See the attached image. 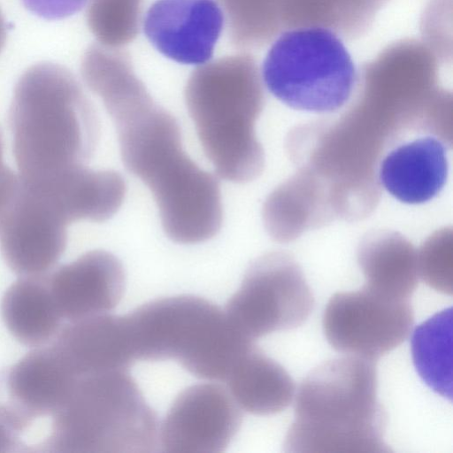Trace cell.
I'll return each mask as SVG.
<instances>
[{"instance_id": "23", "label": "cell", "mask_w": 453, "mask_h": 453, "mask_svg": "<svg viewBox=\"0 0 453 453\" xmlns=\"http://www.w3.org/2000/svg\"><path fill=\"white\" fill-rule=\"evenodd\" d=\"M233 46L256 50L270 42L280 28V0H217Z\"/></svg>"}, {"instance_id": "18", "label": "cell", "mask_w": 453, "mask_h": 453, "mask_svg": "<svg viewBox=\"0 0 453 453\" xmlns=\"http://www.w3.org/2000/svg\"><path fill=\"white\" fill-rule=\"evenodd\" d=\"M225 380L238 406L253 415L281 412L290 405L296 391L284 367L254 344L239 357Z\"/></svg>"}, {"instance_id": "24", "label": "cell", "mask_w": 453, "mask_h": 453, "mask_svg": "<svg viewBox=\"0 0 453 453\" xmlns=\"http://www.w3.org/2000/svg\"><path fill=\"white\" fill-rule=\"evenodd\" d=\"M33 14L48 20L68 18L81 11L89 0H21Z\"/></svg>"}, {"instance_id": "6", "label": "cell", "mask_w": 453, "mask_h": 453, "mask_svg": "<svg viewBox=\"0 0 453 453\" xmlns=\"http://www.w3.org/2000/svg\"><path fill=\"white\" fill-rule=\"evenodd\" d=\"M43 446L64 453H150L158 421L128 370L78 377Z\"/></svg>"}, {"instance_id": "25", "label": "cell", "mask_w": 453, "mask_h": 453, "mask_svg": "<svg viewBox=\"0 0 453 453\" xmlns=\"http://www.w3.org/2000/svg\"><path fill=\"white\" fill-rule=\"evenodd\" d=\"M19 179L5 165L0 166V222L16 191Z\"/></svg>"}, {"instance_id": "8", "label": "cell", "mask_w": 453, "mask_h": 453, "mask_svg": "<svg viewBox=\"0 0 453 453\" xmlns=\"http://www.w3.org/2000/svg\"><path fill=\"white\" fill-rule=\"evenodd\" d=\"M313 307V295L300 268L286 257L271 254L248 268L225 312L240 333L254 341L300 326Z\"/></svg>"}, {"instance_id": "2", "label": "cell", "mask_w": 453, "mask_h": 453, "mask_svg": "<svg viewBox=\"0 0 453 453\" xmlns=\"http://www.w3.org/2000/svg\"><path fill=\"white\" fill-rule=\"evenodd\" d=\"M19 178L35 182L83 166L99 135L95 108L65 66L41 62L18 80L9 111Z\"/></svg>"}, {"instance_id": "5", "label": "cell", "mask_w": 453, "mask_h": 453, "mask_svg": "<svg viewBox=\"0 0 453 453\" xmlns=\"http://www.w3.org/2000/svg\"><path fill=\"white\" fill-rule=\"evenodd\" d=\"M125 318L134 360H176L199 379L225 380L253 344L225 311L196 296L156 299Z\"/></svg>"}, {"instance_id": "16", "label": "cell", "mask_w": 453, "mask_h": 453, "mask_svg": "<svg viewBox=\"0 0 453 453\" xmlns=\"http://www.w3.org/2000/svg\"><path fill=\"white\" fill-rule=\"evenodd\" d=\"M51 344L78 377L128 370L134 362L125 316L104 313L68 322Z\"/></svg>"}, {"instance_id": "4", "label": "cell", "mask_w": 453, "mask_h": 453, "mask_svg": "<svg viewBox=\"0 0 453 453\" xmlns=\"http://www.w3.org/2000/svg\"><path fill=\"white\" fill-rule=\"evenodd\" d=\"M261 74L248 53L218 58L191 73L185 101L203 150L230 181L253 178L261 165L254 124L263 103Z\"/></svg>"}, {"instance_id": "14", "label": "cell", "mask_w": 453, "mask_h": 453, "mask_svg": "<svg viewBox=\"0 0 453 453\" xmlns=\"http://www.w3.org/2000/svg\"><path fill=\"white\" fill-rule=\"evenodd\" d=\"M56 307L68 322L106 313L120 302L126 275L111 253L92 250L47 274Z\"/></svg>"}, {"instance_id": "11", "label": "cell", "mask_w": 453, "mask_h": 453, "mask_svg": "<svg viewBox=\"0 0 453 453\" xmlns=\"http://www.w3.org/2000/svg\"><path fill=\"white\" fill-rule=\"evenodd\" d=\"M77 379L52 344L38 347L0 372V422L19 438L61 409Z\"/></svg>"}, {"instance_id": "1", "label": "cell", "mask_w": 453, "mask_h": 453, "mask_svg": "<svg viewBox=\"0 0 453 453\" xmlns=\"http://www.w3.org/2000/svg\"><path fill=\"white\" fill-rule=\"evenodd\" d=\"M81 72L116 127L125 166L153 194L167 236L184 244L213 237L222 223L219 184L185 152L178 122L152 99L129 56L97 49Z\"/></svg>"}, {"instance_id": "3", "label": "cell", "mask_w": 453, "mask_h": 453, "mask_svg": "<svg viewBox=\"0 0 453 453\" xmlns=\"http://www.w3.org/2000/svg\"><path fill=\"white\" fill-rule=\"evenodd\" d=\"M284 451L388 453L374 360L349 356L311 371L299 386Z\"/></svg>"}, {"instance_id": "27", "label": "cell", "mask_w": 453, "mask_h": 453, "mask_svg": "<svg viewBox=\"0 0 453 453\" xmlns=\"http://www.w3.org/2000/svg\"><path fill=\"white\" fill-rule=\"evenodd\" d=\"M6 41V25L3 13L0 10V52L3 50Z\"/></svg>"}, {"instance_id": "7", "label": "cell", "mask_w": 453, "mask_h": 453, "mask_svg": "<svg viewBox=\"0 0 453 453\" xmlns=\"http://www.w3.org/2000/svg\"><path fill=\"white\" fill-rule=\"evenodd\" d=\"M260 74L267 90L282 104L318 114L344 107L358 79L342 38L319 27L280 33L264 58Z\"/></svg>"}, {"instance_id": "22", "label": "cell", "mask_w": 453, "mask_h": 453, "mask_svg": "<svg viewBox=\"0 0 453 453\" xmlns=\"http://www.w3.org/2000/svg\"><path fill=\"white\" fill-rule=\"evenodd\" d=\"M360 264L368 288L387 297L409 300L418 285L412 252L403 246L370 248L361 254Z\"/></svg>"}, {"instance_id": "26", "label": "cell", "mask_w": 453, "mask_h": 453, "mask_svg": "<svg viewBox=\"0 0 453 453\" xmlns=\"http://www.w3.org/2000/svg\"><path fill=\"white\" fill-rule=\"evenodd\" d=\"M18 446L19 438L0 422V453L15 450Z\"/></svg>"}, {"instance_id": "10", "label": "cell", "mask_w": 453, "mask_h": 453, "mask_svg": "<svg viewBox=\"0 0 453 453\" xmlns=\"http://www.w3.org/2000/svg\"><path fill=\"white\" fill-rule=\"evenodd\" d=\"M68 225L44 196L19 180L0 222L5 263L21 277L47 273L65 252Z\"/></svg>"}, {"instance_id": "19", "label": "cell", "mask_w": 453, "mask_h": 453, "mask_svg": "<svg viewBox=\"0 0 453 453\" xmlns=\"http://www.w3.org/2000/svg\"><path fill=\"white\" fill-rule=\"evenodd\" d=\"M1 313L10 333L30 347L46 346L64 326L46 273L21 277L14 282L3 296Z\"/></svg>"}, {"instance_id": "12", "label": "cell", "mask_w": 453, "mask_h": 453, "mask_svg": "<svg viewBox=\"0 0 453 453\" xmlns=\"http://www.w3.org/2000/svg\"><path fill=\"white\" fill-rule=\"evenodd\" d=\"M242 415L230 392L216 383L188 387L174 399L158 431L166 453L223 452L241 427Z\"/></svg>"}, {"instance_id": "28", "label": "cell", "mask_w": 453, "mask_h": 453, "mask_svg": "<svg viewBox=\"0 0 453 453\" xmlns=\"http://www.w3.org/2000/svg\"><path fill=\"white\" fill-rule=\"evenodd\" d=\"M4 165L3 162V141L0 134V166Z\"/></svg>"}, {"instance_id": "20", "label": "cell", "mask_w": 453, "mask_h": 453, "mask_svg": "<svg viewBox=\"0 0 453 453\" xmlns=\"http://www.w3.org/2000/svg\"><path fill=\"white\" fill-rule=\"evenodd\" d=\"M451 308L435 314L413 333L411 352L423 380L451 400Z\"/></svg>"}, {"instance_id": "17", "label": "cell", "mask_w": 453, "mask_h": 453, "mask_svg": "<svg viewBox=\"0 0 453 453\" xmlns=\"http://www.w3.org/2000/svg\"><path fill=\"white\" fill-rule=\"evenodd\" d=\"M25 183L46 196L69 224L108 219L122 204L127 190L119 173L96 171L86 165L50 180Z\"/></svg>"}, {"instance_id": "13", "label": "cell", "mask_w": 453, "mask_h": 453, "mask_svg": "<svg viewBox=\"0 0 453 453\" xmlns=\"http://www.w3.org/2000/svg\"><path fill=\"white\" fill-rule=\"evenodd\" d=\"M224 24L216 0H156L142 27L149 42L165 58L202 65L212 58Z\"/></svg>"}, {"instance_id": "9", "label": "cell", "mask_w": 453, "mask_h": 453, "mask_svg": "<svg viewBox=\"0 0 453 453\" xmlns=\"http://www.w3.org/2000/svg\"><path fill=\"white\" fill-rule=\"evenodd\" d=\"M413 324L409 300L387 297L365 286L334 294L322 319L325 336L335 350L374 361L402 344Z\"/></svg>"}, {"instance_id": "15", "label": "cell", "mask_w": 453, "mask_h": 453, "mask_svg": "<svg viewBox=\"0 0 453 453\" xmlns=\"http://www.w3.org/2000/svg\"><path fill=\"white\" fill-rule=\"evenodd\" d=\"M449 175L448 149L438 137L419 135L391 147L381 158L378 178L396 200L419 204L434 198Z\"/></svg>"}, {"instance_id": "21", "label": "cell", "mask_w": 453, "mask_h": 453, "mask_svg": "<svg viewBox=\"0 0 453 453\" xmlns=\"http://www.w3.org/2000/svg\"><path fill=\"white\" fill-rule=\"evenodd\" d=\"M282 27H319L349 38L360 36L373 20L361 0H280Z\"/></svg>"}]
</instances>
